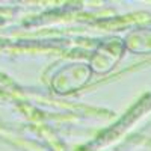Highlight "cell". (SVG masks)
Listing matches in <instances>:
<instances>
[{"mask_svg": "<svg viewBox=\"0 0 151 151\" xmlns=\"http://www.w3.org/2000/svg\"><path fill=\"white\" fill-rule=\"evenodd\" d=\"M122 41L129 52L134 55H148L151 53V27L133 29Z\"/></svg>", "mask_w": 151, "mask_h": 151, "instance_id": "obj_3", "label": "cell"}, {"mask_svg": "<svg viewBox=\"0 0 151 151\" xmlns=\"http://www.w3.org/2000/svg\"><path fill=\"white\" fill-rule=\"evenodd\" d=\"M125 52L124 41L119 38H110L100 44L91 56L89 67L95 74H107L121 60Z\"/></svg>", "mask_w": 151, "mask_h": 151, "instance_id": "obj_2", "label": "cell"}, {"mask_svg": "<svg viewBox=\"0 0 151 151\" xmlns=\"http://www.w3.org/2000/svg\"><path fill=\"white\" fill-rule=\"evenodd\" d=\"M91 67L83 62L70 64L60 68L53 79V89L59 94L76 92L91 80Z\"/></svg>", "mask_w": 151, "mask_h": 151, "instance_id": "obj_1", "label": "cell"}]
</instances>
